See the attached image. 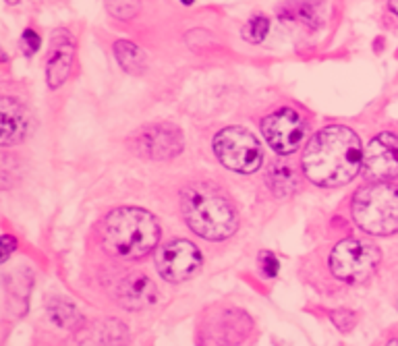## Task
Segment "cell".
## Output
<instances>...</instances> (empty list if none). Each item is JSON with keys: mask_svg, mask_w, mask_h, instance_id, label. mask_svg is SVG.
Returning a JSON list of instances; mask_svg holds the SVG:
<instances>
[{"mask_svg": "<svg viewBox=\"0 0 398 346\" xmlns=\"http://www.w3.org/2000/svg\"><path fill=\"white\" fill-rule=\"evenodd\" d=\"M301 164L307 181L313 185H347L357 177L363 164L361 141L349 127H326L307 143Z\"/></svg>", "mask_w": 398, "mask_h": 346, "instance_id": "6da1fadb", "label": "cell"}, {"mask_svg": "<svg viewBox=\"0 0 398 346\" xmlns=\"http://www.w3.org/2000/svg\"><path fill=\"white\" fill-rule=\"evenodd\" d=\"M181 211L187 226L206 241H224L239 229L233 201L210 183H193L181 193Z\"/></svg>", "mask_w": 398, "mask_h": 346, "instance_id": "7a4b0ae2", "label": "cell"}, {"mask_svg": "<svg viewBox=\"0 0 398 346\" xmlns=\"http://www.w3.org/2000/svg\"><path fill=\"white\" fill-rule=\"evenodd\" d=\"M160 241L158 220L140 208L110 211L100 226V243L106 253L118 259H141Z\"/></svg>", "mask_w": 398, "mask_h": 346, "instance_id": "3957f363", "label": "cell"}, {"mask_svg": "<svg viewBox=\"0 0 398 346\" xmlns=\"http://www.w3.org/2000/svg\"><path fill=\"white\" fill-rule=\"evenodd\" d=\"M352 218L361 231L388 236L398 232V189L372 183L359 189L352 199Z\"/></svg>", "mask_w": 398, "mask_h": 346, "instance_id": "277c9868", "label": "cell"}, {"mask_svg": "<svg viewBox=\"0 0 398 346\" xmlns=\"http://www.w3.org/2000/svg\"><path fill=\"white\" fill-rule=\"evenodd\" d=\"M214 154L229 170L241 174L256 172L263 160L258 137L241 127H229L220 131L214 137Z\"/></svg>", "mask_w": 398, "mask_h": 346, "instance_id": "5b68a950", "label": "cell"}, {"mask_svg": "<svg viewBox=\"0 0 398 346\" xmlns=\"http://www.w3.org/2000/svg\"><path fill=\"white\" fill-rule=\"evenodd\" d=\"M379 259H382V255L375 245L359 241V238H347V241H340L332 249L330 270H332L334 278L355 284V282H363L365 278L372 276Z\"/></svg>", "mask_w": 398, "mask_h": 346, "instance_id": "8992f818", "label": "cell"}, {"mask_svg": "<svg viewBox=\"0 0 398 346\" xmlns=\"http://www.w3.org/2000/svg\"><path fill=\"white\" fill-rule=\"evenodd\" d=\"M261 133L276 154L288 156L305 143L307 120L293 108H281L261 120Z\"/></svg>", "mask_w": 398, "mask_h": 346, "instance_id": "52a82bcc", "label": "cell"}, {"mask_svg": "<svg viewBox=\"0 0 398 346\" xmlns=\"http://www.w3.org/2000/svg\"><path fill=\"white\" fill-rule=\"evenodd\" d=\"M201 268V253L189 241H170L156 253V270L168 282H185Z\"/></svg>", "mask_w": 398, "mask_h": 346, "instance_id": "ba28073f", "label": "cell"}, {"mask_svg": "<svg viewBox=\"0 0 398 346\" xmlns=\"http://www.w3.org/2000/svg\"><path fill=\"white\" fill-rule=\"evenodd\" d=\"M133 150L150 160H170L183 152V133L172 125H152L141 129L131 141Z\"/></svg>", "mask_w": 398, "mask_h": 346, "instance_id": "9c48e42d", "label": "cell"}, {"mask_svg": "<svg viewBox=\"0 0 398 346\" xmlns=\"http://www.w3.org/2000/svg\"><path fill=\"white\" fill-rule=\"evenodd\" d=\"M363 166L365 172L377 181L398 177V135L379 133L372 139L363 154Z\"/></svg>", "mask_w": 398, "mask_h": 346, "instance_id": "30bf717a", "label": "cell"}, {"mask_svg": "<svg viewBox=\"0 0 398 346\" xmlns=\"http://www.w3.org/2000/svg\"><path fill=\"white\" fill-rule=\"evenodd\" d=\"M117 300L129 311H141L158 300V288L145 274L135 272L118 282Z\"/></svg>", "mask_w": 398, "mask_h": 346, "instance_id": "8fae6325", "label": "cell"}, {"mask_svg": "<svg viewBox=\"0 0 398 346\" xmlns=\"http://www.w3.org/2000/svg\"><path fill=\"white\" fill-rule=\"evenodd\" d=\"M29 131V112L15 98L0 95V145H15Z\"/></svg>", "mask_w": 398, "mask_h": 346, "instance_id": "7c38bea8", "label": "cell"}, {"mask_svg": "<svg viewBox=\"0 0 398 346\" xmlns=\"http://www.w3.org/2000/svg\"><path fill=\"white\" fill-rule=\"evenodd\" d=\"M73 61H75V48L70 42H58V46H54L50 58H48L46 67V79L50 88H61L73 69Z\"/></svg>", "mask_w": 398, "mask_h": 346, "instance_id": "4fadbf2b", "label": "cell"}, {"mask_svg": "<svg viewBox=\"0 0 398 346\" xmlns=\"http://www.w3.org/2000/svg\"><path fill=\"white\" fill-rule=\"evenodd\" d=\"M115 54H117L120 67L127 73L133 75H141L145 70V54L141 52L140 46H135L133 42L120 40L115 44Z\"/></svg>", "mask_w": 398, "mask_h": 346, "instance_id": "5bb4252c", "label": "cell"}, {"mask_svg": "<svg viewBox=\"0 0 398 346\" xmlns=\"http://www.w3.org/2000/svg\"><path fill=\"white\" fill-rule=\"evenodd\" d=\"M270 29V21L266 17H251L243 27V38L251 44H259Z\"/></svg>", "mask_w": 398, "mask_h": 346, "instance_id": "9a60e30c", "label": "cell"}, {"mask_svg": "<svg viewBox=\"0 0 398 346\" xmlns=\"http://www.w3.org/2000/svg\"><path fill=\"white\" fill-rule=\"evenodd\" d=\"M15 177H17V166L15 160L6 154L0 152V189H6L15 183Z\"/></svg>", "mask_w": 398, "mask_h": 346, "instance_id": "2e32d148", "label": "cell"}, {"mask_svg": "<svg viewBox=\"0 0 398 346\" xmlns=\"http://www.w3.org/2000/svg\"><path fill=\"white\" fill-rule=\"evenodd\" d=\"M259 270L266 278H276L278 276V270H281V263H278V257L270 251H261L258 257Z\"/></svg>", "mask_w": 398, "mask_h": 346, "instance_id": "e0dca14e", "label": "cell"}, {"mask_svg": "<svg viewBox=\"0 0 398 346\" xmlns=\"http://www.w3.org/2000/svg\"><path fill=\"white\" fill-rule=\"evenodd\" d=\"M332 322H334V325L338 330L349 332V330H352V325L357 323V315L352 311H349V309H338V311L332 313Z\"/></svg>", "mask_w": 398, "mask_h": 346, "instance_id": "ac0fdd59", "label": "cell"}, {"mask_svg": "<svg viewBox=\"0 0 398 346\" xmlns=\"http://www.w3.org/2000/svg\"><path fill=\"white\" fill-rule=\"evenodd\" d=\"M108 9L117 15L118 19H131V17L137 15L140 4L137 2H110Z\"/></svg>", "mask_w": 398, "mask_h": 346, "instance_id": "d6986e66", "label": "cell"}, {"mask_svg": "<svg viewBox=\"0 0 398 346\" xmlns=\"http://www.w3.org/2000/svg\"><path fill=\"white\" fill-rule=\"evenodd\" d=\"M21 46H23V52L27 56H31L33 52H38L40 48V38L33 29H25L23 38H21Z\"/></svg>", "mask_w": 398, "mask_h": 346, "instance_id": "ffe728a7", "label": "cell"}, {"mask_svg": "<svg viewBox=\"0 0 398 346\" xmlns=\"http://www.w3.org/2000/svg\"><path fill=\"white\" fill-rule=\"evenodd\" d=\"M15 249H17V238L15 236H11V234L0 236V263L6 261L11 255L15 253Z\"/></svg>", "mask_w": 398, "mask_h": 346, "instance_id": "44dd1931", "label": "cell"}, {"mask_svg": "<svg viewBox=\"0 0 398 346\" xmlns=\"http://www.w3.org/2000/svg\"><path fill=\"white\" fill-rule=\"evenodd\" d=\"M390 9H392V11H394V13L398 15V2H392V4H390Z\"/></svg>", "mask_w": 398, "mask_h": 346, "instance_id": "7402d4cb", "label": "cell"}, {"mask_svg": "<svg viewBox=\"0 0 398 346\" xmlns=\"http://www.w3.org/2000/svg\"><path fill=\"white\" fill-rule=\"evenodd\" d=\"M388 346H398V340H390V342H388Z\"/></svg>", "mask_w": 398, "mask_h": 346, "instance_id": "603a6c76", "label": "cell"}]
</instances>
